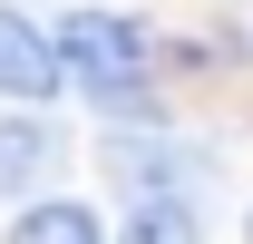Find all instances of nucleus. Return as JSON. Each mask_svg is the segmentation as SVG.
Instances as JSON below:
<instances>
[{
	"mask_svg": "<svg viewBox=\"0 0 253 244\" xmlns=\"http://www.w3.org/2000/svg\"><path fill=\"white\" fill-rule=\"evenodd\" d=\"M59 59L78 78V98L107 108V118L146 108V88H156V39H146V20H126V10H68Z\"/></svg>",
	"mask_w": 253,
	"mask_h": 244,
	"instance_id": "f257e3e1",
	"label": "nucleus"
},
{
	"mask_svg": "<svg viewBox=\"0 0 253 244\" xmlns=\"http://www.w3.org/2000/svg\"><path fill=\"white\" fill-rule=\"evenodd\" d=\"M59 78H68L59 39H39L20 10H0V98H20V108H30V98H49Z\"/></svg>",
	"mask_w": 253,
	"mask_h": 244,
	"instance_id": "f03ea898",
	"label": "nucleus"
},
{
	"mask_svg": "<svg viewBox=\"0 0 253 244\" xmlns=\"http://www.w3.org/2000/svg\"><path fill=\"white\" fill-rule=\"evenodd\" d=\"M59 166V137L39 118H0V195H30L39 176Z\"/></svg>",
	"mask_w": 253,
	"mask_h": 244,
	"instance_id": "7ed1b4c3",
	"label": "nucleus"
},
{
	"mask_svg": "<svg viewBox=\"0 0 253 244\" xmlns=\"http://www.w3.org/2000/svg\"><path fill=\"white\" fill-rule=\"evenodd\" d=\"M117 176L136 185V195H166V185L185 195V185L205 176V147H117Z\"/></svg>",
	"mask_w": 253,
	"mask_h": 244,
	"instance_id": "20e7f679",
	"label": "nucleus"
},
{
	"mask_svg": "<svg viewBox=\"0 0 253 244\" xmlns=\"http://www.w3.org/2000/svg\"><path fill=\"white\" fill-rule=\"evenodd\" d=\"M10 244H107V225H97L88 205L49 195V205H20V215H10Z\"/></svg>",
	"mask_w": 253,
	"mask_h": 244,
	"instance_id": "39448f33",
	"label": "nucleus"
},
{
	"mask_svg": "<svg viewBox=\"0 0 253 244\" xmlns=\"http://www.w3.org/2000/svg\"><path fill=\"white\" fill-rule=\"evenodd\" d=\"M126 244H205V225H195V205H185V195H136Z\"/></svg>",
	"mask_w": 253,
	"mask_h": 244,
	"instance_id": "423d86ee",
	"label": "nucleus"
}]
</instances>
